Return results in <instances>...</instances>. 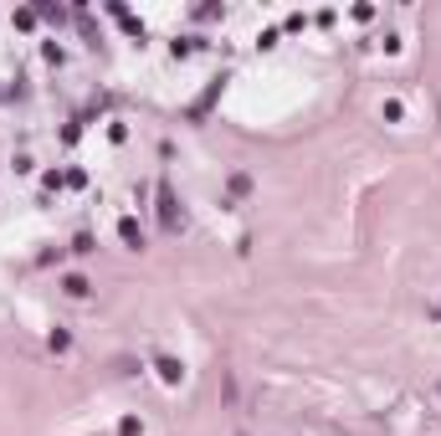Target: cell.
Masks as SVG:
<instances>
[{
  "mask_svg": "<svg viewBox=\"0 0 441 436\" xmlns=\"http://www.w3.org/2000/svg\"><path fill=\"white\" fill-rule=\"evenodd\" d=\"M436 313H441V308H436Z\"/></svg>",
  "mask_w": 441,
  "mask_h": 436,
  "instance_id": "5",
  "label": "cell"
},
{
  "mask_svg": "<svg viewBox=\"0 0 441 436\" xmlns=\"http://www.w3.org/2000/svg\"><path fill=\"white\" fill-rule=\"evenodd\" d=\"M160 221H164V231H174V195L169 190H160Z\"/></svg>",
  "mask_w": 441,
  "mask_h": 436,
  "instance_id": "1",
  "label": "cell"
},
{
  "mask_svg": "<svg viewBox=\"0 0 441 436\" xmlns=\"http://www.w3.org/2000/svg\"><path fill=\"white\" fill-rule=\"evenodd\" d=\"M118 231H123V242H128V247H134V252H139V247H144V236H139V226H134V221H123V226H118Z\"/></svg>",
  "mask_w": 441,
  "mask_h": 436,
  "instance_id": "4",
  "label": "cell"
},
{
  "mask_svg": "<svg viewBox=\"0 0 441 436\" xmlns=\"http://www.w3.org/2000/svg\"><path fill=\"white\" fill-rule=\"evenodd\" d=\"M160 375H164V380L174 385V380L185 375V364H180V359H169V354H160Z\"/></svg>",
  "mask_w": 441,
  "mask_h": 436,
  "instance_id": "2",
  "label": "cell"
},
{
  "mask_svg": "<svg viewBox=\"0 0 441 436\" xmlns=\"http://www.w3.org/2000/svg\"><path fill=\"white\" fill-rule=\"evenodd\" d=\"M62 288H67L72 298H87V293H93V282H87V277H77V272H72L67 282H62Z\"/></svg>",
  "mask_w": 441,
  "mask_h": 436,
  "instance_id": "3",
  "label": "cell"
}]
</instances>
